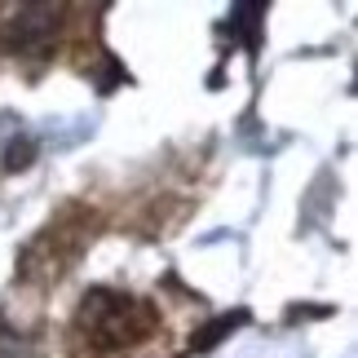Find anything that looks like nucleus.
I'll return each mask as SVG.
<instances>
[{
  "label": "nucleus",
  "mask_w": 358,
  "mask_h": 358,
  "mask_svg": "<svg viewBox=\"0 0 358 358\" xmlns=\"http://www.w3.org/2000/svg\"><path fill=\"white\" fill-rule=\"evenodd\" d=\"M76 332L85 336L89 350L115 354V350H129V345H137V341H146L155 332V310L137 296L89 292V301L76 314Z\"/></svg>",
  "instance_id": "1"
},
{
  "label": "nucleus",
  "mask_w": 358,
  "mask_h": 358,
  "mask_svg": "<svg viewBox=\"0 0 358 358\" xmlns=\"http://www.w3.org/2000/svg\"><path fill=\"white\" fill-rule=\"evenodd\" d=\"M58 27H62V9L22 5V9L5 13V22H0V45H5L9 53H49Z\"/></svg>",
  "instance_id": "2"
}]
</instances>
